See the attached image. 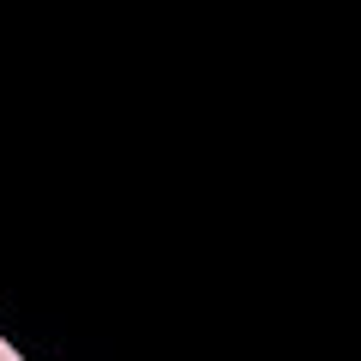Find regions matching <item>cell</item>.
<instances>
[]
</instances>
